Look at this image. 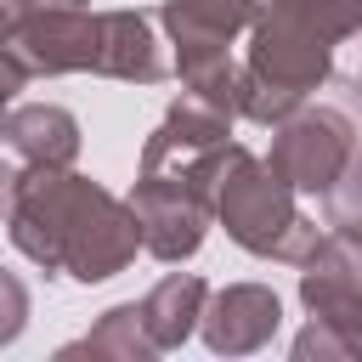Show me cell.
I'll list each match as a JSON object with an SVG mask.
<instances>
[{"instance_id":"6da1fadb","label":"cell","mask_w":362,"mask_h":362,"mask_svg":"<svg viewBox=\"0 0 362 362\" xmlns=\"http://www.w3.org/2000/svg\"><path fill=\"white\" fill-rule=\"evenodd\" d=\"M6 238L45 277H74V283H107L141 249L130 198H113L102 181L79 175L74 164L68 170H45V164L17 170Z\"/></svg>"},{"instance_id":"7a4b0ae2","label":"cell","mask_w":362,"mask_h":362,"mask_svg":"<svg viewBox=\"0 0 362 362\" xmlns=\"http://www.w3.org/2000/svg\"><path fill=\"white\" fill-rule=\"evenodd\" d=\"M328 79L334 40L311 23V11L300 0H260L249 23V57L238 62V119L272 130Z\"/></svg>"},{"instance_id":"3957f363","label":"cell","mask_w":362,"mask_h":362,"mask_svg":"<svg viewBox=\"0 0 362 362\" xmlns=\"http://www.w3.org/2000/svg\"><path fill=\"white\" fill-rule=\"evenodd\" d=\"M209 209H215V221L226 226V238H232L238 249H249L255 260L300 266V260L317 249V238H322V226L300 209V192H294L260 153H249L243 141H226V147H221Z\"/></svg>"},{"instance_id":"277c9868","label":"cell","mask_w":362,"mask_h":362,"mask_svg":"<svg viewBox=\"0 0 362 362\" xmlns=\"http://www.w3.org/2000/svg\"><path fill=\"white\" fill-rule=\"evenodd\" d=\"M266 164L300 192V198H328L345 175H351V164H356V124H351V113H339V107H311V102H300L288 119H277L272 124V153H266Z\"/></svg>"},{"instance_id":"5b68a950","label":"cell","mask_w":362,"mask_h":362,"mask_svg":"<svg viewBox=\"0 0 362 362\" xmlns=\"http://www.w3.org/2000/svg\"><path fill=\"white\" fill-rule=\"evenodd\" d=\"M28 79L90 74L96 57V11L85 0H23V17L6 40Z\"/></svg>"},{"instance_id":"8992f818","label":"cell","mask_w":362,"mask_h":362,"mask_svg":"<svg viewBox=\"0 0 362 362\" xmlns=\"http://www.w3.org/2000/svg\"><path fill=\"white\" fill-rule=\"evenodd\" d=\"M232 124L238 119L181 90L170 113L153 124V136L141 141V175H181L215 192V164H221V147L232 141Z\"/></svg>"},{"instance_id":"52a82bcc","label":"cell","mask_w":362,"mask_h":362,"mask_svg":"<svg viewBox=\"0 0 362 362\" xmlns=\"http://www.w3.org/2000/svg\"><path fill=\"white\" fill-rule=\"evenodd\" d=\"M130 209H136V226H141V249L164 266L192 260L209 238V221H215L209 187L181 181V175H136Z\"/></svg>"},{"instance_id":"ba28073f","label":"cell","mask_w":362,"mask_h":362,"mask_svg":"<svg viewBox=\"0 0 362 362\" xmlns=\"http://www.w3.org/2000/svg\"><path fill=\"white\" fill-rule=\"evenodd\" d=\"M300 305L345 339L351 362H362V249L345 232L322 226L317 249L300 260Z\"/></svg>"},{"instance_id":"9c48e42d","label":"cell","mask_w":362,"mask_h":362,"mask_svg":"<svg viewBox=\"0 0 362 362\" xmlns=\"http://www.w3.org/2000/svg\"><path fill=\"white\" fill-rule=\"evenodd\" d=\"M283 328V300L266 283H226L204 300L198 334L215 356H249L260 345H272Z\"/></svg>"},{"instance_id":"30bf717a","label":"cell","mask_w":362,"mask_h":362,"mask_svg":"<svg viewBox=\"0 0 362 362\" xmlns=\"http://www.w3.org/2000/svg\"><path fill=\"white\" fill-rule=\"evenodd\" d=\"M90 74L124 79V85H158L170 74L158 23L147 11H96V57Z\"/></svg>"},{"instance_id":"8fae6325","label":"cell","mask_w":362,"mask_h":362,"mask_svg":"<svg viewBox=\"0 0 362 362\" xmlns=\"http://www.w3.org/2000/svg\"><path fill=\"white\" fill-rule=\"evenodd\" d=\"M0 147H11L23 164L68 170L79 158V119L57 102H11L0 119Z\"/></svg>"},{"instance_id":"7c38bea8","label":"cell","mask_w":362,"mask_h":362,"mask_svg":"<svg viewBox=\"0 0 362 362\" xmlns=\"http://www.w3.org/2000/svg\"><path fill=\"white\" fill-rule=\"evenodd\" d=\"M260 0H164L158 23L175 51H232L238 34H249Z\"/></svg>"},{"instance_id":"4fadbf2b","label":"cell","mask_w":362,"mask_h":362,"mask_svg":"<svg viewBox=\"0 0 362 362\" xmlns=\"http://www.w3.org/2000/svg\"><path fill=\"white\" fill-rule=\"evenodd\" d=\"M204 300H209V283L192 277V272H170L158 277L136 305H141V328L158 351H175L198 334V317H204Z\"/></svg>"},{"instance_id":"5bb4252c","label":"cell","mask_w":362,"mask_h":362,"mask_svg":"<svg viewBox=\"0 0 362 362\" xmlns=\"http://www.w3.org/2000/svg\"><path fill=\"white\" fill-rule=\"evenodd\" d=\"M62 356H107V362H153V356H158V345L147 339V328H141V305L130 300V305H107V311L96 317V328L85 334V339H74V345H62Z\"/></svg>"},{"instance_id":"9a60e30c","label":"cell","mask_w":362,"mask_h":362,"mask_svg":"<svg viewBox=\"0 0 362 362\" xmlns=\"http://www.w3.org/2000/svg\"><path fill=\"white\" fill-rule=\"evenodd\" d=\"M28 311H34L28 283H23L17 272H6V266H0V351H6V345H17V334L28 328Z\"/></svg>"},{"instance_id":"2e32d148","label":"cell","mask_w":362,"mask_h":362,"mask_svg":"<svg viewBox=\"0 0 362 362\" xmlns=\"http://www.w3.org/2000/svg\"><path fill=\"white\" fill-rule=\"evenodd\" d=\"M300 6L311 11V23H317L334 45H345V40L362 34V0H300Z\"/></svg>"},{"instance_id":"e0dca14e","label":"cell","mask_w":362,"mask_h":362,"mask_svg":"<svg viewBox=\"0 0 362 362\" xmlns=\"http://www.w3.org/2000/svg\"><path fill=\"white\" fill-rule=\"evenodd\" d=\"M294 362H351V351H345V339L322 317H311L300 328V339H294Z\"/></svg>"},{"instance_id":"ac0fdd59","label":"cell","mask_w":362,"mask_h":362,"mask_svg":"<svg viewBox=\"0 0 362 362\" xmlns=\"http://www.w3.org/2000/svg\"><path fill=\"white\" fill-rule=\"evenodd\" d=\"M23 85H28V74H23V62H17V57H11L6 45H0V119H6V107L17 102V90H23Z\"/></svg>"},{"instance_id":"d6986e66","label":"cell","mask_w":362,"mask_h":362,"mask_svg":"<svg viewBox=\"0 0 362 362\" xmlns=\"http://www.w3.org/2000/svg\"><path fill=\"white\" fill-rule=\"evenodd\" d=\"M11 192H17V164L0 158V221H6V209H11Z\"/></svg>"},{"instance_id":"ffe728a7","label":"cell","mask_w":362,"mask_h":362,"mask_svg":"<svg viewBox=\"0 0 362 362\" xmlns=\"http://www.w3.org/2000/svg\"><path fill=\"white\" fill-rule=\"evenodd\" d=\"M17 17H23V0H0V45L11 40V28H17Z\"/></svg>"},{"instance_id":"44dd1931","label":"cell","mask_w":362,"mask_h":362,"mask_svg":"<svg viewBox=\"0 0 362 362\" xmlns=\"http://www.w3.org/2000/svg\"><path fill=\"white\" fill-rule=\"evenodd\" d=\"M351 102H356V107H362V68H356V74H351Z\"/></svg>"},{"instance_id":"7402d4cb","label":"cell","mask_w":362,"mask_h":362,"mask_svg":"<svg viewBox=\"0 0 362 362\" xmlns=\"http://www.w3.org/2000/svg\"><path fill=\"white\" fill-rule=\"evenodd\" d=\"M351 175H356V181H362V141H356V164H351Z\"/></svg>"}]
</instances>
